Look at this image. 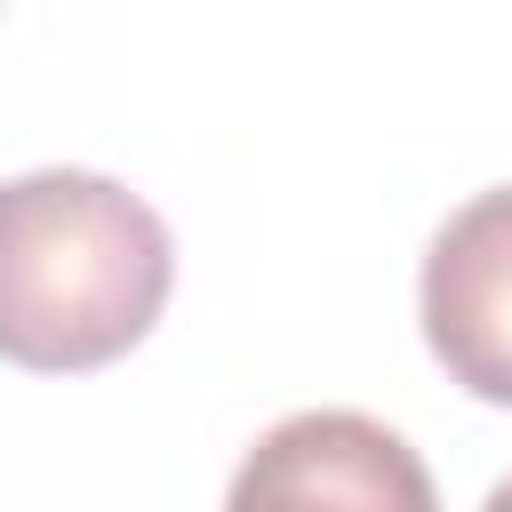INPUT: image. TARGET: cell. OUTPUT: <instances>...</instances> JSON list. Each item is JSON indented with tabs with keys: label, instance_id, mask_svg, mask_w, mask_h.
<instances>
[{
	"label": "cell",
	"instance_id": "obj_3",
	"mask_svg": "<svg viewBox=\"0 0 512 512\" xmlns=\"http://www.w3.org/2000/svg\"><path fill=\"white\" fill-rule=\"evenodd\" d=\"M416 320L448 384L512 408V184L472 192L424 248Z\"/></svg>",
	"mask_w": 512,
	"mask_h": 512
},
{
	"label": "cell",
	"instance_id": "obj_2",
	"mask_svg": "<svg viewBox=\"0 0 512 512\" xmlns=\"http://www.w3.org/2000/svg\"><path fill=\"white\" fill-rule=\"evenodd\" d=\"M224 512H440V496L392 424L360 408H304L240 456Z\"/></svg>",
	"mask_w": 512,
	"mask_h": 512
},
{
	"label": "cell",
	"instance_id": "obj_4",
	"mask_svg": "<svg viewBox=\"0 0 512 512\" xmlns=\"http://www.w3.org/2000/svg\"><path fill=\"white\" fill-rule=\"evenodd\" d=\"M480 512H512V472H504V480L488 488V504H480Z\"/></svg>",
	"mask_w": 512,
	"mask_h": 512
},
{
	"label": "cell",
	"instance_id": "obj_1",
	"mask_svg": "<svg viewBox=\"0 0 512 512\" xmlns=\"http://www.w3.org/2000/svg\"><path fill=\"white\" fill-rule=\"evenodd\" d=\"M176 288V240L144 192L96 168L0 184V360L88 376L136 352Z\"/></svg>",
	"mask_w": 512,
	"mask_h": 512
}]
</instances>
